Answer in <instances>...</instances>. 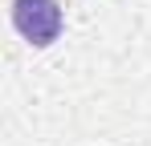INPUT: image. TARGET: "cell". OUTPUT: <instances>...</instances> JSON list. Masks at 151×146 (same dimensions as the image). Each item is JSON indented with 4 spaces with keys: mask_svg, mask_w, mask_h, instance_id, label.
<instances>
[{
    "mask_svg": "<svg viewBox=\"0 0 151 146\" xmlns=\"http://www.w3.org/2000/svg\"><path fill=\"white\" fill-rule=\"evenodd\" d=\"M8 16H12V28L21 33V41H29L33 49H49L65 28V12L57 0H12Z\"/></svg>",
    "mask_w": 151,
    "mask_h": 146,
    "instance_id": "6da1fadb",
    "label": "cell"
}]
</instances>
